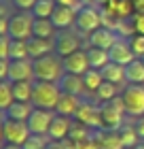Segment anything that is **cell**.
Segmentation results:
<instances>
[{
  "instance_id": "12",
  "label": "cell",
  "mask_w": 144,
  "mask_h": 149,
  "mask_svg": "<svg viewBox=\"0 0 144 149\" xmlns=\"http://www.w3.org/2000/svg\"><path fill=\"white\" fill-rule=\"evenodd\" d=\"M108 56H110V62L121 64V66H127L136 60L134 51H132V45H129L127 38H116V43L108 49Z\"/></svg>"
},
{
  "instance_id": "13",
  "label": "cell",
  "mask_w": 144,
  "mask_h": 149,
  "mask_svg": "<svg viewBox=\"0 0 144 149\" xmlns=\"http://www.w3.org/2000/svg\"><path fill=\"white\" fill-rule=\"evenodd\" d=\"M89 70V58H87V51L85 49H79L70 53L68 58H64V72H70V74H83Z\"/></svg>"
},
{
  "instance_id": "11",
  "label": "cell",
  "mask_w": 144,
  "mask_h": 149,
  "mask_svg": "<svg viewBox=\"0 0 144 149\" xmlns=\"http://www.w3.org/2000/svg\"><path fill=\"white\" fill-rule=\"evenodd\" d=\"M9 81H34V62L28 60H9Z\"/></svg>"
},
{
  "instance_id": "29",
  "label": "cell",
  "mask_w": 144,
  "mask_h": 149,
  "mask_svg": "<svg viewBox=\"0 0 144 149\" xmlns=\"http://www.w3.org/2000/svg\"><path fill=\"white\" fill-rule=\"evenodd\" d=\"M102 83H104L102 70H93V68H89V70L83 74V87H85V92L95 94V92H98V87H100Z\"/></svg>"
},
{
  "instance_id": "44",
  "label": "cell",
  "mask_w": 144,
  "mask_h": 149,
  "mask_svg": "<svg viewBox=\"0 0 144 149\" xmlns=\"http://www.w3.org/2000/svg\"><path fill=\"white\" fill-rule=\"evenodd\" d=\"M47 149H68L64 141H49V145H47Z\"/></svg>"
},
{
  "instance_id": "48",
  "label": "cell",
  "mask_w": 144,
  "mask_h": 149,
  "mask_svg": "<svg viewBox=\"0 0 144 149\" xmlns=\"http://www.w3.org/2000/svg\"><path fill=\"white\" fill-rule=\"evenodd\" d=\"M4 141V130H2V119H0V143Z\"/></svg>"
},
{
  "instance_id": "49",
  "label": "cell",
  "mask_w": 144,
  "mask_h": 149,
  "mask_svg": "<svg viewBox=\"0 0 144 149\" xmlns=\"http://www.w3.org/2000/svg\"><path fill=\"white\" fill-rule=\"evenodd\" d=\"M0 15H4V0H0ZM6 17V15H4Z\"/></svg>"
},
{
  "instance_id": "33",
  "label": "cell",
  "mask_w": 144,
  "mask_h": 149,
  "mask_svg": "<svg viewBox=\"0 0 144 149\" xmlns=\"http://www.w3.org/2000/svg\"><path fill=\"white\" fill-rule=\"evenodd\" d=\"M49 141V134H30V139L23 143V149H47Z\"/></svg>"
},
{
  "instance_id": "15",
  "label": "cell",
  "mask_w": 144,
  "mask_h": 149,
  "mask_svg": "<svg viewBox=\"0 0 144 149\" xmlns=\"http://www.w3.org/2000/svg\"><path fill=\"white\" fill-rule=\"evenodd\" d=\"M28 45V53H30V60H38V58H45L49 53H55V47H53V40L49 38H38V36H30L25 40Z\"/></svg>"
},
{
  "instance_id": "41",
  "label": "cell",
  "mask_w": 144,
  "mask_h": 149,
  "mask_svg": "<svg viewBox=\"0 0 144 149\" xmlns=\"http://www.w3.org/2000/svg\"><path fill=\"white\" fill-rule=\"evenodd\" d=\"M0 81H9V60H0Z\"/></svg>"
},
{
  "instance_id": "40",
  "label": "cell",
  "mask_w": 144,
  "mask_h": 149,
  "mask_svg": "<svg viewBox=\"0 0 144 149\" xmlns=\"http://www.w3.org/2000/svg\"><path fill=\"white\" fill-rule=\"evenodd\" d=\"M55 2L59 4V6H68V9H74V11H79L81 6V0H55Z\"/></svg>"
},
{
  "instance_id": "39",
  "label": "cell",
  "mask_w": 144,
  "mask_h": 149,
  "mask_svg": "<svg viewBox=\"0 0 144 149\" xmlns=\"http://www.w3.org/2000/svg\"><path fill=\"white\" fill-rule=\"evenodd\" d=\"M134 26H136V34L144 36V13H134Z\"/></svg>"
},
{
  "instance_id": "19",
  "label": "cell",
  "mask_w": 144,
  "mask_h": 149,
  "mask_svg": "<svg viewBox=\"0 0 144 149\" xmlns=\"http://www.w3.org/2000/svg\"><path fill=\"white\" fill-rule=\"evenodd\" d=\"M81 104V96H72V94H61L59 100H57V107H55V113L57 115H66V117H74Z\"/></svg>"
},
{
  "instance_id": "7",
  "label": "cell",
  "mask_w": 144,
  "mask_h": 149,
  "mask_svg": "<svg viewBox=\"0 0 144 149\" xmlns=\"http://www.w3.org/2000/svg\"><path fill=\"white\" fill-rule=\"evenodd\" d=\"M74 121L87 126L89 130H102V115H100V104L91 102V100H81L76 113H74Z\"/></svg>"
},
{
  "instance_id": "31",
  "label": "cell",
  "mask_w": 144,
  "mask_h": 149,
  "mask_svg": "<svg viewBox=\"0 0 144 149\" xmlns=\"http://www.w3.org/2000/svg\"><path fill=\"white\" fill-rule=\"evenodd\" d=\"M30 53H28V45L25 40H15L11 38V45H9V60H28Z\"/></svg>"
},
{
  "instance_id": "52",
  "label": "cell",
  "mask_w": 144,
  "mask_h": 149,
  "mask_svg": "<svg viewBox=\"0 0 144 149\" xmlns=\"http://www.w3.org/2000/svg\"><path fill=\"white\" fill-rule=\"evenodd\" d=\"M0 119H2V111H0Z\"/></svg>"
},
{
  "instance_id": "3",
  "label": "cell",
  "mask_w": 144,
  "mask_h": 149,
  "mask_svg": "<svg viewBox=\"0 0 144 149\" xmlns=\"http://www.w3.org/2000/svg\"><path fill=\"white\" fill-rule=\"evenodd\" d=\"M100 115H102V130L106 132H116L119 128L125 124V104H123L121 94L110 102L100 104Z\"/></svg>"
},
{
  "instance_id": "17",
  "label": "cell",
  "mask_w": 144,
  "mask_h": 149,
  "mask_svg": "<svg viewBox=\"0 0 144 149\" xmlns=\"http://www.w3.org/2000/svg\"><path fill=\"white\" fill-rule=\"evenodd\" d=\"M72 117H66V115H57L53 117L51 121V128H49V139L51 141H64L68 139V134H70V128H72Z\"/></svg>"
},
{
  "instance_id": "8",
  "label": "cell",
  "mask_w": 144,
  "mask_h": 149,
  "mask_svg": "<svg viewBox=\"0 0 144 149\" xmlns=\"http://www.w3.org/2000/svg\"><path fill=\"white\" fill-rule=\"evenodd\" d=\"M2 130H4V143L19 145V147H23V143L32 134L25 121H15L9 117H2Z\"/></svg>"
},
{
  "instance_id": "26",
  "label": "cell",
  "mask_w": 144,
  "mask_h": 149,
  "mask_svg": "<svg viewBox=\"0 0 144 149\" xmlns=\"http://www.w3.org/2000/svg\"><path fill=\"white\" fill-rule=\"evenodd\" d=\"M32 36L38 38H55V26L51 19H34V28H32Z\"/></svg>"
},
{
  "instance_id": "34",
  "label": "cell",
  "mask_w": 144,
  "mask_h": 149,
  "mask_svg": "<svg viewBox=\"0 0 144 149\" xmlns=\"http://www.w3.org/2000/svg\"><path fill=\"white\" fill-rule=\"evenodd\" d=\"M91 132H93V130H89L87 126L79 124V121H74L72 128H70V134H68V139H72V141H83V139H87Z\"/></svg>"
},
{
  "instance_id": "4",
  "label": "cell",
  "mask_w": 144,
  "mask_h": 149,
  "mask_svg": "<svg viewBox=\"0 0 144 149\" xmlns=\"http://www.w3.org/2000/svg\"><path fill=\"white\" fill-rule=\"evenodd\" d=\"M102 26V15H100V9L95 4H89V6H81L76 11V22H74V30L76 34H91Z\"/></svg>"
},
{
  "instance_id": "32",
  "label": "cell",
  "mask_w": 144,
  "mask_h": 149,
  "mask_svg": "<svg viewBox=\"0 0 144 149\" xmlns=\"http://www.w3.org/2000/svg\"><path fill=\"white\" fill-rule=\"evenodd\" d=\"M13 102H15V98H13V83L11 81H0V111L4 113Z\"/></svg>"
},
{
  "instance_id": "18",
  "label": "cell",
  "mask_w": 144,
  "mask_h": 149,
  "mask_svg": "<svg viewBox=\"0 0 144 149\" xmlns=\"http://www.w3.org/2000/svg\"><path fill=\"white\" fill-rule=\"evenodd\" d=\"M61 94H72V96H83L85 87H83V77L79 74H70V72H64L61 79L57 81Z\"/></svg>"
},
{
  "instance_id": "2",
  "label": "cell",
  "mask_w": 144,
  "mask_h": 149,
  "mask_svg": "<svg viewBox=\"0 0 144 149\" xmlns=\"http://www.w3.org/2000/svg\"><path fill=\"white\" fill-rule=\"evenodd\" d=\"M59 96H61V90H59L57 83H51V81H36L34 79L32 107H36V109H47V111H55Z\"/></svg>"
},
{
  "instance_id": "28",
  "label": "cell",
  "mask_w": 144,
  "mask_h": 149,
  "mask_svg": "<svg viewBox=\"0 0 144 149\" xmlns=\"http://www.w3.org/2000/svg\"><path fill=\"white\" fill-rule=\"evenodd\" d=\"M55 9H57L55 0H36V4L32 9V15H34V19H51Z\"/></svg>"
},
{
  "instance_id": "46",
  "label": "cell",
  "mask_w": 144,
  "mask_h": 149,
  "mask_svg": "<svg viewBox=\"0 0 144 149\" xmlns=\"http://www.w3.org/2000/svg\"><path fill=\"white\" fill-rule=\"evenodd\" d=\"M134 2V11L136 13H144V0H132Z\"/></svg>"
},
{
  "instance_id": "45",
  "label": "cell",
  "mask_w": 144,
  "mask_h": 149,
  "mask_svg": "<svg viewBox=\"0 0 144 149\" xmlns=\"http://www.w3.org/2000/svg\"><path fill=\"white\" fill-rule=\"evenodd\" d=\"M114 0H93V4L98 6V9H106V6H110Z\"/></svg>"
},
{
  "instance_id": "27",
  "label": "cell",
  "mask_w": 144,
  "mask_h": 149,
  "mask_svg": "<svg viewBox=\"0 0 144 149\" xmlns=\"http://www.w3.org/2000/svg\"><path fill=\"white\" fill-rule=\"evenodd\" d=\"M32 92H34V81H17V83H13V98L17 102H32Z\"/></svg>"
},
{
  "instance_id": "24",
  "label": "cell",
  "mask_w": 144,
  "mask_h": 149,
  "mask_svg": "<svg viewBox=\"0 0 144 149\" xmlns=\"http://www.w3.org/2000/svg\"><path fill=\"white\" fill-rule=\"evenodd\" d=\"M34 107L30 102H13L9 109L4 111V117H9V119H15V121H28L30 117V113H32Z\"/></svg>"
},
{
  "instance_id": "36",
  "label": "cell",
  "mask_w": 144,
  "mask_h": 149,
  "mask_svg": "<svg viewBox=\"0 0 144 149\" xmlns=\"http://www.w3.org/2000/svg\"><path fill=\"white\" fill-rule=\"evenodd\" d=\"M74 149H100V143H98V139H95V134L91 132L83 141H74Z\"/></svg>"
},
{
  "instance_id": "10",
  "label": "cell",
  "mask_w": 144,
  "mask_h": 149,
  "mask_svg": "<svg viewBox=\"0 0 144 149\" xmlns=\"http://www.w3.org/2000/svg\"><path fill=\"white\" fill-rule=\"evenodd\" d=\"M53 117H55V111L36 109V107H34L25 124H28V128H30L32 134H49V128H51Z\"/></svg>"
},
{
  "instance_id": "50",
  "label": "cell",
  "mask_w": 144,
  "mask_h": 149,
  "mask_svg": "<svg viewBox=\"0 0 144 149\" xmlns=\"http://www.w3.org/2000/svg\"><path fill=\"white\" fill-rule=\"evenodd\" d=\"M81 4H83V6H89V4H93V0H81Z\"/></svg>"
},
{
  "instance_id": "42",
  "label": "cell",
  "mask_w": 144,
  "mask_h": 149,
  "mask_svg": "<svg viewBox=\"0 0 144 149\" xmlns=\"http://www.w3.org/2000/svg\"><path fill=\"white\" fill-rule=\"evenodd\" d=\"M134 128H136V132H138V136L144 139V115H142V117H136Z\"/></svg>"
},
{
  "instance_id": "23",
  "label": "cell",
  "mask_w": 144,
  "mask_h": 149,
  "mask_svg": "<svg viewBox=\"0 0 144 149\" xmlns=\"http://www.w3.org/2000/svg\"><path fill=\"white\" fill-rule=\"evenodd\" d=\"M87 51V58H89V68L93 70H102L104 66L110 64V56H108L106 49H95V47H89Z\"/></svg>"
},
{
  "instance_id": "43",
  "label": "cell",
  "mask_w": 144,
  "mask_h": 149,
  "mask_svg": "<svg viewBox=\"0 0 144 149\" xmlns=\"http://www.w3.org/2000/svg\"><path fill=\"white\" fill-rule=\"evenodd\" d=\"M0 36H9V17L0 15Z\"/></svg>"
},
{
  "instance_id": "6",
  "label": "cell",
  "mask_w": 144,
  "mask_h": 149,
  "mask_svg": "<svg viewBox=\"0 0 144 149\" xmlns=\"http://www.w3.org/2000/svg\"><path fill=\"white\" fill-rule=\"evenodd\" d=\"M125 113L132 117H142L144 115V85H132L127 83L121 92Z\"/></svg>"
},
{
  "instance_id": "5",
  "label": "cell",
  "mask_w": 144,
  "mask_h": 149,
  "mask_svg": "<svg viewBox=\"0 0 144 149\" xmlns=\"http://www.w3.org/2000/svg\"><path fill=\"white\" fill-rule=\"evenodd\" d=\"M32 28H34V15L28 11L13 13L9 17V38L28 40L32 36Z\"/></svg>"
},
{
  "instance_id": "37",
  "label": "cell",
  "mask_w": 144,
  "mask_h": 149,
  "mask_svg": "<svg viewBox=\"0 0 144 149\" xmlns=\"http://www.w3.org/2000/svg\"><path fill=\"white\" fill-rule=\"evenodd\" d=\"M13 4H15V9H19V11H28V13H32L34 4H36V0H13Z\"/></svg>"
},
{
  "instance_id": "16",
  "label": "cell",
  "mask_w": 144,
  "mask_h": 149,
  "mask_svg": "<svg viewBox=\"0 0 144 149\" xmlns=\"http://www.w3.org/2000/svg\"><path fill=\"white\" fill-rule=\"evenodd\" d=\"M51 22L55 26V30H59V32L70 30V28H74V22H76V11L57 4V9L53 11V15H51Z\"/></svg>"
},
{
  "instance_id": "25",
  "label": "cell",
  "mask_w": 144,
  "mask_h": 149,
  "mask_svg": "<svg viewBox=\"0 0 144 149\" xmlns=\"http://www.w3.org/2000/svg\"><path fill=\"white\" fill-rule=\"evenodd\" d=\"M116 132H119V139H121V143H123L125 149H134L140 143V136H138V132H136L134 124H123Z\"/></svg>"
},
{
  "instance_id": "35",
  "label": "cell",
  "mask_w": 144,
  "mask_h": 149,
  "mask_svg": "<svg viewBox=\"0 0 144 149\" xmlns=\"http://www.w3.org/2000/svg\"><path fill=\"white\" fill-rule=\"evenodd\" d=\"M129 45H132L134 56L138 58V60H144V36H142V34L132 36V38H129Z\"/></svg>"
},
{
  "instance_id": "1",
  "label": "cell",
  "mask_w": 144,
  "mask_h": 149,
  "mask_svg": "<svg viewBox=\"0 0 144 149\" xmlns=\"http://www.w3.org/2000/svg\"><path fill=\"white\" fill-rule=\"evenodd\" d=\"M32 62H34V79L36 81L57 83L61 79V74H64V60L57 53H49V56L32 60Z\"/></svg>"
},
{
  "instance_id": "51",
  "label": "cell",
  "mask_w": 144,
  "mask_h": 149,
  "mask_svg": "<svg viewBox=\"0 0 144 149\" xmlns=\"http://www.w3.org/2000/svg\"><path fill=\"white\" fill-rule=\"evenodd\" d=\"M134 149H144V143H138V145H136Z\"/></svg>"
},
{
  "instance_id": "22",
  "label": "cell",
  "mask_w": 144,
  "mask_h": 149,
  "mask_svg": "<svg viewBox=\"0 0 144 149\" xmlns=\"http://www.w3.org/2000/svg\"><path fill=\"white\" fill-rule=\"evenodd\" d=\"M95 139L100 143V149H125L119 139V132H106V130H93Z\"/></svg>"
},
{
  "instance_id": "47",
  "label": "cell",
  "mask_w": 144,
  "mask_h": 149,
  "mask_svg": "<svg viewBox=\"0 0 144 149\" xmlns=\"http://www.w3.org/2000/svg\"><path fill=\"white\" fill-rule=\"evenodd\" d=\"M0 149H23V147H19V145H11V143H2V145H0Z\"/></svg>"
},
{
  "instance_id": "14",
  "label": "cell",
  "mask_w": 144,
  "mask_h": 149,
  "mask_svg": "<svg viewBox=\"0 0 144 149\" xmlns=\"http://www.w3.org/2000/svg\"><path fill=\"white\" fill-rule=\"evenodd\" d=\"M116 38H119V34H116L114 30L104 28V26H100L95 32H91V34L87 36L89 47H95V49H106V51L116 43Z\"/></svg>"
},
{
  "instance_id": "20",
  "label": "cell",
  "mask_w": 144,
  "mask_h": 149,
  "mask_svg": "<svg viewBox=\"0 0 144 149\" xmlns=\"http://www.w3.org/2000/svg\"><path fill=\"white\" fill-rule=\"evenodd\" d=\"M102 77H104V81H108V83H114V85H127V79H125V66L121 64H114L110 62L108 66H104L102 68Z\"/></svg>"
},
{
  "instance_id": "9",
  "label": "cell",
  "mask_w": 144,
  "mask_h": 149,
  "mask_svg": "<svg viewBox=\"0 0 144 149\" xmlns=\"http://www.w3.org/2000/svg\"><path fill=\"white\" fill-rule=\"evenodd\" d=\"M53 47H55V53H57L61 60H64V58L70 56V53H74V51L81 49L79 34H76V32L61 30V32H57V36L53 38Z\"/></svg>"
},
{
  "instance_id": "30",
  "label": "cell",
  "mask_w": 144,
  "mask_h": 149,
  "mask_svg": "<svg viewBox=\"0 0 144 149\" xmlns=\"http://www.w3.org/2000/svg\"><path fill=\"white\" fill-rule=\"evenodd\" d=\"M116 96H119V85H114V83H108V81H104L100 87H98V92H95V98H98V102H110V100H114Z\"/></svg>"
},
{
  "instance_id": "21",
  "label": "cell",
  "mask_w": 144,
  "mask_h": 149,
  "mask_svg": "<svg viewBox=\"0 0 144 149\" xmlns=\"http://www.w3.org/2000/svg\"><path fill=\"white\" fill-rule=\"evenodd\" d=\"M125 79L132 85H144V60L136 58L132 64L125 66Z\"/></svg>"
},
{
  "instance_id": "38",
  "label": "cell",
  "mask_w": 144,
  "mask_h": 149,
  "mask_svg": "<svg viewBox=\"0 0 144 149\" xmlns=\"http://www.w3.org/2000/svg\"><path fill=\"white\" fill-rule=\"evenodd\" d=\"M9 45H11L9 36H0V60H9Z\"/></svg>"
}]
</instances>
